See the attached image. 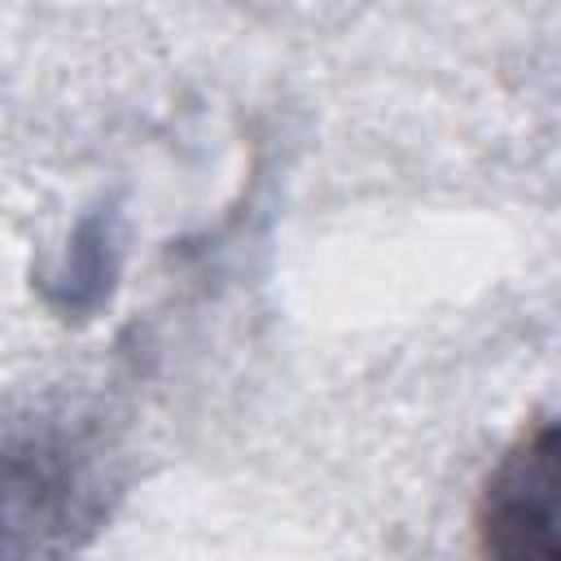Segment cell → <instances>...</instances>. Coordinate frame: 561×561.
Returning a JSON list of instances; mask_svg holds the SVG:
<instances>
[{
  "label": "cell",
  "instance_id": "1",
  "mask_svg": "<svg viewBox=\"0 0 561 561\" xmlns=\"http://www.w3.org/2000/svg\"><path fill=\"white\" fill-rule=\"evenodd\" d=\"M482 548L491 561H557V430L548 421L491 473Z\"/></svg>",
  "mask_w": 561,
  "mask_h": 561
}]
</instances>
